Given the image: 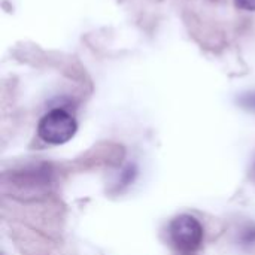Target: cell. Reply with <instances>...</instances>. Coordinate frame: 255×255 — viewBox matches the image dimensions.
Instances as JSON below:
<instances>
[{
    "label": "cell",
    "instance_id": "6da1fadb",
    "mask_svg": "<svg viewBox=\"0 0 255 255\" xmlns=\"http://www.w3.org/2000/svg\"><path fill=\"white\" fill-rule=\"evenodd\" d=\"M76 130V120L61 108L46 112L37 124L39 137L49 145H63L69 142L75 136Z\"/></svg>",
    "mask_w": 255,
    "mask_h": 255
},
{
    "label": "cell",
    "instance_id": "7a4b0ae2",
    "mask_svg": "<svg viewBox=\"0 0 255 255\" xmlns=\"http://www.w3.org/2000/svg\"><path fill=\"white\" fill-rule=\"evenodd\" d=\"M169 238L173 247L181 253H194L203 241V229L191 215H181L169 226Z\"/></svg>",
    "mask_w": 255,
    "mask_h": 255
},
{
    "label": "cell",
    "instance_id": "3957f363",
    "mask_svg": "<svg viewBox=\"0 0 255 255\" xmlns=\"http://www.w3.org/2000/svg\"><path fill=\"white\" fill-rule=\"evenodd\" d=\"M241 242L244 247H255V224H248L241 232Z\"/></svg>",
    "mask_w": 255,
    "mask_h": 255
},
{
    "label": "cell",
    "instance_id": "277c9868",
    "mask_svg": "<svg viewBox=\"0 0 255 255\" xmlns=\"http://www.w3.org/2000/svg\"><path fill=\"white\" fill-rule=\"evenodd\" d=\"M241 103L244 105V108L247 109H253L255 111V93L253 94H247L241 99Z\"/></svg>",
    "mask_w": 255,
    "mask_h": 255
},
{
    "label": "cell",
    "instance_id": "5b68a950",
    "mask_svg": "<svg viewBox=\"0 0 255 255\" xmlns=\"http://www.w3.org/2000/svg\"><path fill=\"white\" fill-rule=\"evenodd\" d=\"M235 4L244 10H255V0H235Z\"/></svg>",
    "mask_w": 255,
    "mask_h": 255
}]
</instances>
